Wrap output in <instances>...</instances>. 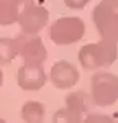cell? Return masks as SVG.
Instances as JSON below:
<instances>
[{"label":"cell","mask_w":118,"mask_h":123,"mask_svg":"<svg viewBox=\"0 0 118 123\" xmlns=\"http://www.w3.org/2000/svg\"><path fill=\"white\" fill-rule=\"evenodd\" d=\"M79 79H80L79 69L69 61H58L51 66L49 80L56 89H61V90L72 89L79 82Z\"/></svg>","instance_id":"8"},{"label":"cell","mask_w":118,"mask_h":123,"mask_svg":"<svg viewBox=\"0 0 118 123\" xmlns=\"http://www.w3.org/2000/svg\"><path fill=\"white\" fill-rule=\"evenodd\" d=\"M15 43L23 64H43L48 59V49L38 35L20 33L15 36Z\"/></svg>","instance_id":"6"},{"label":"cell","mask_w":118,"mask_h":123,"mask_svg":"<svg viewBox=\"0 0 118 123\" xmlns=\"http://www.w3.org/2000/svg\"><path fill=\"white\" fill-rule=\"evenodd\" d=\"M90 0H64V3H66V7L72 10H82L84 7H87V3Z\"/></svg>","instance_id":"15"},{"label":"cell","mask_w":118,"mask_h":123,"mask_svg":"<svg viewBox=\"0 0 118 123\" xmlns=\"http://www.w3.org/2000/svg\"><path fill=\"white\" fill-rule=\"evenodd\" d=\"M82 120H84V113L69 107L59 108L53 115V123H82Z\"/></svg>","instance_id":"13"},{"label":"cell","mask_w":118,"mask_h":123,"mask_svg":"<svg viewBox=\"0 0 118 123\" xmlns=\"http://www.w3.org/2000/svg\"><path fill=\"white\" fill-rule=\"evenodd\" d=\"M44 115H46V108L38 100L25 102L21 105V110H20V117L25 123H43Z\"/></svg>","instance_id":"9"},{"label":"cell","mask_w":118,"mask_h":123,"mask_svg":"<svg viewBox=\"0 0 118 123\" xmlns=\"http://www.w3.org/2000/svg\"><path fill=\"white\" fill-rule=\"evenodd\" d=\"M18 56L15 38H0V66L10 64Z\"/></svg>","instance_id":"12"},{"label":"cell","mask_w":118,"mask_h":123,"mask_svg":"<svg viewBox=\"0 0 118 123\" xmlns=\"http://www.w3.org/2000/svg\"><path fill=\"white\" fill-rule=\"evenodd\" d=\"M48 80L46 71L43 64H21L17 72V84L20 89L28 90V92H36L43 89Z\"/></svg>","instance_id":"7"},{"label":"cell","mask_w":118,"mask_h":123,"mask_svg":"<svg viewBox=\"0 0 118 123\" xmlns=\"http://www.w3.org/2000/svg\"><path fill=\"white\" fill-rule=\"evenodd\" d=\"M49 12L35 0H21V8L17 23L20 25V33L38 35L48 25Z\"/></svg>","instance_id":"5"},{"label":"cell","mask_w":118,"mask_h":123,"mask_svg":"<svg viewBox=\"0 0 118 123\" xmlns=\"http://www.w3.org/2000/svg\"><path fill=\"white\" fill-rule=\"evenodd\" d=\"M3 84V72H2V69H0V87Z\"/></svg>","instance_id":"16"},{"label":"cell","mask_w":118,"mask_h":123,"mask_svg":"<svg viewBox=\"0 0 118 123\" xmlns=\"http://www.w3.org/2000/svg\"><path fill=\"white\" fill-rule=\"evenodd\" d=\"M88 102H92L90 95L87 92H84V90H74L66 97V107L74 108V110H77L80 113H85L88 110Z\"/></svg>","instance_id":"11"},{"label":"cell","mask_w":118,"mask_h":123,"mask_svg":"<svg viewBox=\"0 0 118 123\" xmlns=\"http://www.w3.org/2000/svg\"><path fill=\"white\" fill-rule=\"evenodd\" d=\"M82 123H117L115 120H113V117H110V115L107 113H88L84 120H82Z\"/></svg>","instance_id":"14"},{"label":"cell","mask_w":118,"mask_h":123,"mask_svg":"<svg viewBox=\"0 0 118 123\" xmlns=\"http://www.w3.org/2000/svg\"><path fill=\"white\" fill-rule=\"evenodd\" d=\"M92 20L100 39L118 44V0H100L94 7Z\"/></svg>","instance_id":"2"},{"label":"cell","mask_w":118,"mask_h":123,"mask_svg":"<svg viewBox=\"0 0 118 123\" xmlns=\"http://www.w3.org/2000/svg\"><path fill=\"white\" fill-rule=\"evenodd\" d=\"M21 8V0H0V26L17 23Z\"/></svg>","instance_id":"10"},{"label":"cell","mask_w":118,"mask_h":123,"mask_svg":"<svg viewBox=\"0 0 118 123\" xmlns=\"http://www.w3.org/2000/svg\"><path fill=\"white\" fill-rule=\"evenodd\" d=\"M118 57V44L108 39L88 43L79 49V62L85 71H98L112 66Z\"/></svg>","instance_id":"1"},{"label":"cell","mask_w":118,"mask_h":123,"mask_svg":"<svg viewBox=\"0 0 118 123\" xmlns=\"http://www.w3.org/2000/svg\"><path fill=\"white\" fill-rule=\"evenodd\" d=\"M90 100L97 107H110L118 102V76L95 72L90 82Z\"/></svg>","instance_id":"4"},{"label":"cell","mask_w":118,"mask_h":123,"mask_svg":"<svg viewBox=\"0 0 118 123\" xmlns=\"http://www.w3.org/2000/svg\"><path fill=\"white\" fill-rule=\"evenodd\" d=\"M85 23L79 17H62L49 26V38L58 46L74 44L84 38Z\"/></svg>","instance_id":"3"},{"label":"cell","mask_w":118,"mask_h":123,"mask_svg":"<svg viewBox=\"0 0 118 123\" xmlns=\"http://www.w3.org/2000/svg\"><path fill=\"white\" fill-rule=\"evenodd\" d=\"M0 123H7V122H5V120H3V118H0Z\"/></svg>","instance_id":"17"}]
</instances>
